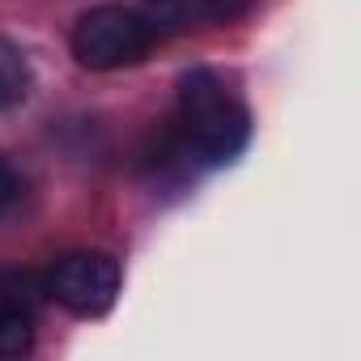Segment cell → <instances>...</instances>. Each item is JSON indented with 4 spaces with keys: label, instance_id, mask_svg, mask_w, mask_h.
<instances>
[{
    "label": "cell",
    "instance_id": "cell-3",
    "mask_svg": "<svg viewBox=\"0 0 361 361\" xmlns=\"http://www.w3.org/2000/svg\"><path fill=\"white\" fill-rule=\"evenodd\" d=\"M47 293L77 319H98L115 306L119 298V264L102 251H77L64 255L51 276H47Z\"/></svg>",
    "mask_w": 361,
    "mask_h": 361
},
{
    "label": "cell",
    "instance_id": "cell-2",
    "mask_svg": "<svg viewBox=\"0 0 361 361\" xmlns=\"http://www.w3.org/2000/svg\"><path fill=\"white\" fill-rule=\"evenodd\" d=\"M153 39H157L153 18L123 9V5H102V9H90L73 26V56L81 68L111 73V68L140 64L149 56Z\"/></svg>",
    "mask_w": 361,
    "mask_h": 361
},
{
    "label": "cell",
    "instance_id": "cell-4",
    "mask_svg": "<svg viewBox=\"0 0 361 361\" xmlns=\"http://www.w3.org/2000/svg\"><path fill=\"white\" fill-rule=\"evenodd\" d=\"M26 94H30V64H26L22 47L0 39V111L26 102Z\"/></svg>",
    "mask_w": 361,
    "mask_h": 361
},
{
    "label": "cell",
    "instance_id": "cell-1",
    "mask_svg": "<svg viewBox=\"0 0 361 361\" xmlns=\"http://www.w3.org/2000/svg\"><path fill=\"white\" fill-rule=\"evenodd\" d=\"M178 128H183L188 149L209 161V166H226L247 149L251 136V115L247 106L221 85L217 73L209 68H192L178 85Z\"/></svg>",
    "mask_w": 361,
    "mask_h": 361
},
{
    "label": "cell",
    "instance_id": "cell-5",
    "mask_svg": "<svg viewBox=\"0 0 361 361\" xmlns=\"http://www.w3.org/2000/svg\"><path fill=\"white\" fill-rule=\"evenodd\" d=\"M35 348V319L22 302H5L0 306V357H22Z\"/></svg>",
    "mask_w": 361,
    "mask_h": 361
},
{
    "label": "cell",
    "instance_id": "cell-6",
    "mask_svg": "<svg viewBox=\"0 0 361 361\" xmlns=\"http://www.w3.org/2000/svg\"><path fill=\"white\" fill-rule=\"evenodd\" d=\"M22 192H26V183H22V174L0 157V217L5 213H13L18 209V200H22Z\"/></svg>",
    "mask_w": 361,
    "mask_h": 361
},
{
    "label": "cell",
    "instance_id": "cell-7",
    "mask_svg": "<svg viewBox=\"0 0 361 361\" xmlns=\"http://www.w3.org/2000/svg\"><path fill=\"white\" fill-rule=\"evenodd\" d=\"M255 5V0H209V9L217 13V18H238V13H247Z\"/></svg>",
    "mask_w": 361,
    "mask_h": 361
}]
</instances>
